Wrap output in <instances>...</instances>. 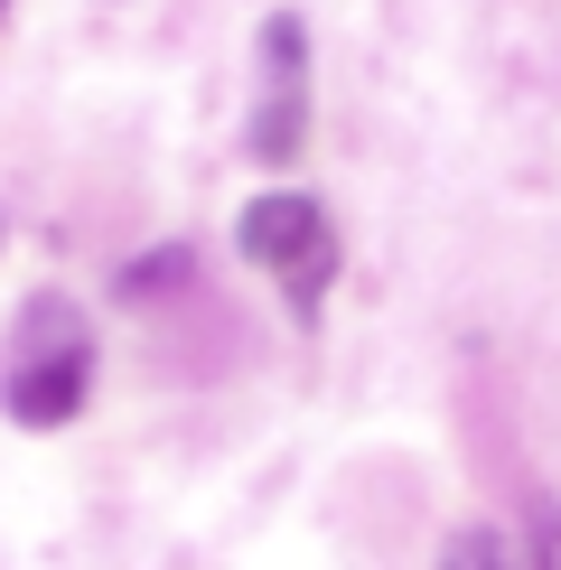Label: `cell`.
I'll use <instances>...</instances> for the list:
<instances>
[{
    "instance_id": "1",
    "label": "cell",
    "mask_w": 561,
    "mask_h": 570,
    "mask_svg": "<svg viewBox=\"0 0 561 570\" xmlns=\"http://www.w3.org/2000/svg\"><path fill=\"white\" fill-rule=\"evenodd\" d=\"M263 57H272V85H263V112H253V159L291 169L299 131H309V38H299V10L263 19Z\"/></svg>"
},
{
    "instance_id": "2",
    "label": "cell",
    "mask_w": 561,
    "mask_h": 570,
    "mask_svg": "<svg viewBox=\"0 0 561 570\" xmlns=\"http://www.w3.org/2000/svg\"><path fill=\"white\" fill-rule=\"evenodd\" d=\"M234 244H244V263L291 281L299 263L327 253V216H318V197H299V187H272V197H253L244 216H234Z\"/></svg>"
},
{
    "instance_id": "3",
    "label": "cell",
    "mask_w": 561,
    "mask_h": 570,
    "mask_svg": "<svg viewBox=\"0 0 561 570\" xmlns=\"http://www.w3.org/2000/svg\"><path fill=\"white\" fill-rule=\"evenodd\" d=\"M85 384H94L85 346H57V355H19V365H10V393H0V412H10L19 431H66V421L85 412Z\"/></svg>"
},
{
    "instance_id": "4",
    "label": "cell",
    "mask_w": 561,
    "mask_h": 570,
    "mask_svg": "<svg viewBox=\"0 0 561 570\" xmlns=\"http://www.w3.org/2000/svg\"><path fill=\"white\" fill-rule=\"evenodd\" d=\"M187 281V244H159V253H140V263L112 272V299H159V291H178Z\"/></svg>"
},
{
    "instance_id": "5",
    "label": "cell",
    "mask_w": 561,
    "mask_h": 570,
    "mask_svg": "<svg viewBox=\"0 0 561 570\" xmlns=\"http://www.w3.org/2000/svg\"><path fill=\"white\" fill-rule=\"evenodd\" d=\"M440 570H514V542L496 524H459L450 552H440Z\"/></svg>"
},
{
    "instance_id": "6",
    "label": "cell",
    "mask_w": 561,
    "mask_h": 570,
    "mask_svg": "<svg viewBox=\"0 0 561 570\" xmlns=\"http://www.w3.org/2000/svg\"><path fill=\"white\" fill-rule=\"evenodd\" d=\"M533 570H561V514L533 505Z\"/></svg>"
},
{
    "instance_id": "7",
    "label": "cell",
    "mask_w": 561,
    "mask_h": 570,
    "mask_svg": "<svg viewBox=\"0 0 561 570\" xmlns=\"http://www.w3.org/2000/svg\"><path fill=\"white\" fill-rule=\"evenodd\" d=\"M0 244H10V225H0Z\"/></svg>"
},
{
    "instance_id": "8",
    "label": "cell",
    "mask_w": 561,
    "mask_h": 570,
    "mask_svg": "<svg viewBox=\"0 0 561 570\" xmlns=\"http://www.w3.org/2000/svg\"><path fill=\"white\" fill-rule=\"evenodd\" d=\"M0 10H10V0H0Z\"/></svg>"
}]
</instances>
